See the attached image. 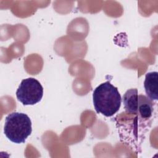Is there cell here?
Wrapping results in <instances>:
<instances>
[{"label":"cell","instance_id":"2","mask_svg":"<svg viewBox=\"0 0 158 158\" xmlns=\"http://www.w3.org/2000/svg\"><path fill=\"white\" fill-rule=\"evenodd\" d=\"M32 131L30 117L22 112H12L5 118L4 133L12 142L24 143Z\"/></svg>","mask_w":158,"mask_h":158},{"label":"cell","instance_id":"3","mask_svg":"<svg viewBox=\"0 0 158 158\" xmlns=\"http://www.w3.org/2000/svg\"><path fill=\"white\" fill-rule=\"evenodd\" d=\"M43 96V88L34 78L22 80L16 91V97L23 105H34L39 102Z\"/></svg>","mask_w":158,"mask_h":158},{"label":"cell","instance_id":"6","mask_svg":"<svg viewBox=\"0 0 158 158\" xmlns=\"http://www.w3.org/2000/svg\"><path fill=\"white\" fill-rule=\"evenodd\" d=\"M137 115L141 118H149L153 112V102L147 96L139 94L138 95Z\"/></svg>","mask_w":158,"mask_h":158},{"label":"cell","instance_id":"5","mask_svg":"<svg viewBox=\"0 0 158 158\" xmlns=\"http://www.w3.org/2000/svg\"><path fill=\"white\" fill-rule=\"evenodd\" d=\"M138 93L136 88L127 90L123 96V102L125 111L130 114H137Z\"/></svg>","mask_w":158,"mask_h":158},{"label":"cell","instance_id":"4","mask_svg":"<svg viewBox=\"0 0 158 158\" xmlns=\"http://www.w3.org/2000/svg\"><path fill=\"white\" fill-rule=\"evenodd\" d=\"M158 86V73L151 72L146 74L144 81V87L147 97L152 101H157Z\"/></svg>","mask_w":158,"mask_h":158},{"label":"cell","instance_id":"1","mask_svg":"<svg viewBox=\"0 0 158 158\" xmlns=\"http://www.w3.org/2000/svg\"><path fill=\"white\" fill-rule=\"evenodd\" d=\"M93 102L97 113L111 117L118 111L122 98L118 89L107 81L95 88L93 93Z\"/></svg>","mask_w":158,"mask_h":158}]
</instances>
